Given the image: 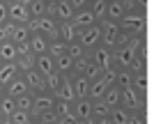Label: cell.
Instances as JSON below:
<instances>
[{"instance_id":"cell-1","label":"cell","mask_w":154,"mask_h":124,"mask_svg":"<svg viewBox=\"0 0 154 124\" xmlns=\"http://www.w3.org/2000/svg\"><path fill=\"white\" fill-rule=\"evenodd\" d=\"M28 28H30L32 32H42L48 39H60V21L55 16H44V19L30 21Z\"/></svg>"},{"instance_id":"cell-2","label":"cell","mask_w":154,"mask_h":124,"mask_svg":"<svg viewBox=\"0 0 154 124\" xmlns=\"http://www.w3.org/2000/svg\"><path fill=\"white\" fill-rule=\"evenodd\" d=\"M32 94H35V104H32V115L35 117L55 108V94L53 92L44 90V92H32Z\"/></svg>"},{"instance_id":"cell-3","label":"cell","mask_w":154,"mask_h":124,"mask_svg":"<svg viewBox=\"0 0 154 124\" xmlns=\"http://www.w3.org/2000/svg\"><path fill=\"white\" fill-rule=\"evenodd\" d=\"M21 76H23V80H26V85H28V90H30V92H44L46 90V76L39 71L37 67L21 71Z\"/></svg>"},{"instance_id":"cell-4","label":"cell","mask_w":154,"mask_h":124,"mask_svg":"<svg viewBox=\"0 0 154 124\" xmlns=\"http://www.w3.org/2000/svg\"><path fill=\"white\" fill-rule=\"evenodd\" d=\"M120 37H122V26H117L115 21L103 19V23H101V41H103V46H115L117 41H120Z\"/></svg>"},{"instance_id":"cell-5","label":"cell","mask_w":154,"mask_h":124,"mask_svg":"<svg viewBox=\"0 0 154 124\" xmlns=\"http://www.w3.org/2000/svg\"><path fill=\"white\" fill-rule=\"evenodd\" d=\"M74 14H76V9L71 7L69 0H55L51 7V16H55L60 23H69L74 19Z\"/></svg>"},{"instance_id":"cell-6","label":"cell","mask_w":154,"mask_h":124,"mask_svg":"<svg viewBox=\"0 0 154 124\" xmlns=\"http://www.w3.org/2000/svg\"><path fill=\"white\" fill-rule=\"evenodd\" d=\"M99 41H101V26H92V28H85V30L78 32V44H83L88 51L97 48Z\"/></svg>"},{"instance_id":"cell-7","label":"cell","mask_w":154,"mask_h":124,"mask_svg":"<svg viewBox=\"0 0 154 124\" xmlns=\"http://www.w3.org/2000/svg\"><path fill=\"white\" fill-rule=\"evenodd\" d=\"M71 23H74V26H76L78 30H85V28L97 26V16L92 14V9H90V7H85V9H78V12L74 14Z\"/></svg>"},{"instance_id":"cell-8","label":"cell","mask_w":154,"mask_h":124,"mask_svg":"<svg viewBox=\"0 0 154 124\" xmlns=\"http://www.w3.org/2000/svg\"><path fill=\"white\" fill-rule=\"evenodd\" d=\"M51 7H53V0H32V5L28 7V12H30V21L51 16Z\"/></svg>"},{"instance_id":"cell-9","label":"cell","mask_w":154,"mask_h":124,"mask_svg":"<svg viewBox=\"0 0 154 124\" xmlns=\"http://www.w3.org/2000/svg\"><path fill=\"white\" fill-rule=\"evenodd\" d=\"M9 21L12 23H30V12L26 5H19L16 0H9Z\"/></svg>"},{"instance_id":"cell-10","label":"cell","mask_w":154,"mask_h":124,"mask_svg":"<svg viewBox=\"0 0 154 124\" xmlns=\"http://www.w3.org/2000/svg\"><path fill=\"white\" fill-rule=\"evenodd\" d=\"M71 108H74V115H76L81 122H90L92 119V99H76L74 104H71Z\"/></svg>"},{"instance_id":"cell-11","label":"cell","mask_w":154,"mask_h":124,"mask_svg":"<svg viewBox=\"0 0 154 124\" xmlns=\"http://www.w3.org/2000/svg\"><path fill=\"white\" fill-rule=\"evenodd\" d=\"M90 60H92V62H97L101 69L113 67V53L108 51V46H97V48H92V58Z\"/></svg>"},{"instance_id":"cell-12","label":"cell","mask_w":154,"mask_h":124,"mask_svg":"<svg viewBox=\"0 0 154 124\" xmlns=\"http://www.w3.org/2000/svg\"><path fill=\"white\" fill-rule=\"evenodd\" d=\"M55 99H60V101H69V104H74L76 101V90H74V83H71V74H67L62 80V85H60V90L55 92Z\"/></svg>"},{"instance_id":"cell-13","label":"cell","mask_w":154,"mask_h":124,"mask_svg":"<svg viewBox=\"0 0 154 124\" xmlns=\"http://www.w3.org/2000/svg\"><path fill=\"white\" fill-rule=\"evenodd\" d=\"M9 26H12V37H9V39H12L14 44H28V41H30L32 30L26 23H12V21H9Z\"/></svg>"},{"instance_id":"cell-14","label":"cell","mask_w":154,"mask_h":124,"mask_svg":"<svg viewBox=\"0 0 154 124\" xmlns=\"http://www.w3.org/2000/svg\"><path fill=\"white\" fill-rule=\"evenodd\" d=\"M26 92H30V90H28V85H26V80H23L21 74H19V76H14V78L5 85V94H7V97L16 99V97H21V94H26Z\"/></svg>"},{"instance_id":"cell-15","label":"cell","mask_w":154,"mask_h":124,"mask_svg":"<svg viewBox=\"0 0 154 124\" xmlns=\"http://www.w3.org/2000/svg\"><path fill=\"white\" fill-rule=\"evenodd\" d=\"M48 37H44L42 32H32V37H30V51H32V55H44V53H48Z\"/></svg>"},{"instance_id":"cell-16","label":"cell","mask_w":154,"mask_h":124,"mask_svg":"<svg viewBox=\"0 0 154 124\" xmlns=\"http://www.w3.org/2000/svg\"><path fill=\"white\" fill-rule=\"evenodd\" d=\"M35 67H37L44 76H51L53 71H58V69H55V58L48 55V53H44V55H35Z\"/></svg>"},{"instance_id":"cell-17","label":"cell","mask_w":154,"mask_h":124,"mask_svg":"<svg viewBox=\"0 0 154 124\" xmlns=\"http://www.w3.org/2000/svg\"><path fill=\"white\" fill-rule=\"evenodd\" d=\"M127 16V7H124V0H110L108 9H106V19L108 21H122Z\"/></svg>"},{"instance_id":"cell-18","label":"cell","mask_w":154,"mask_h":124,"mask_svg":"<svg viewBox=\"0 0 154 124\" xmlns=\"http://www.w3.org/2000/svg\"><path fill=\"white\" fill-rule=\"evenodd\" d=\"M71 83L76 90V99H85L90 92V80L85 78V74H71Z\"/></svg>"},{"instance_id":"cell-19","label":"cell","mask_w":154,"mask_h":124,"mask_svg":"<svg viewBox=\"0 0 154 124\" xmlns=\"http://www.w3.org/2000/svg\"><path fill=\"white\" fill-rule=\"evenodd\" d=\"M110 108L103 99H97V101H92V119L94 122H99V119H106V117H110Z\"/></svg>"},{"instance_id":"cell-20","label":"cell","mask_w":154,"mask_h":124,"mask_svg":"<svg viewBox=\"0 0 154 124\" xmlns=\"http://www.w3.org/2000/svg\"><path fill=\"white\" fill-rule=\"evenodd\" d=\"M78 32H81V30H78V28L71 23V21H69V23H60V39L67 41V44L78 41Z\"/></svg>"},{"instance_id":"cell-21","label":"cell","mask_w":154,"mask_h":124,"mask_svg":"<svg viewBox=\"0 0 154 124\" xmlns=\"http://www.w3.org/2000/svg\"><path fill=\"white\" fill-rule=\"evenodd\" d=\"M103 101L110 106V108H117V106H122V87L120 85H110L106 94H103Z\"/></svg>"},{"instance_id":"cell-22","label":"cell","mask_w":154,"mask_h":124,"mask_svg":"<svg viewBox=\"0 0 154 124\" xmlns=\"http://www.w3.org/2000/svg\"><path fill=\"white\" fill-rule=\"evenodd\" d=\"M16 58H19V51L12 39L0 44V62H16Z\"/></svg>"},{"instance_id":"cell-23","label":"cell","mask_w":154,"mask_h":124,"mask_svg":"<svg viewBox=\"0 0 154 124\" xmlns=\"http://www.w3.org/2000/svg\"><path fill=\"white\" fill-rule=\"evenodd\" d=\"M19 71L21 69H19L16 62H2V65H0V83L7 85L14 76H19Z\"/></svg>"},{"instance_id":"cell-24","label":"cell","mask_w":154,"mask_h":124,"mask_svg":"<svg viewBox=\"0 0 154 124\" xmlns=\"http://www.w3.org/2000/svg\"><path fill=\"white\" fill-rule=\"evenodd\" d=\"M55 69H58L60 74H74V58H71L69 53H62L60 58H55Z\"/></svg>"},{"instance_id":"cell-25","label":"cell","mask_w":154,"mask_h":124,"mask_svg":"<svg viewBox=\"0 0 154 124\" xmlns=\"http://www.w3.org/2000/svg\"><path fill=\"white\" fill-rule=\"evenodd\" d=\"M55 115L60 117V122H64V119H71L74 117V108H71L69 101H60V99H55Z\"/></svg>"},{"instance_id":"cell-26","label":"cell","mask_w":154,"mask_h":124,"mask_svg":"<svg viewBox=\"0 0 154 124\" xmlns=\"http://www.w3.org/2000/svg\"><path fill=\"white\" fill-rule=\"evenodd\" d=\"M106 90H108V85L103 83L101 78L92 80V83H90V92H88V99H92V101H97V99H103Z\"/></svg>"},{"instance_id":"cell-27","label":"cell","mask_w":154,"mask_h":124,"mask_svg":"<svg viewBox=\"0 0 154 124\" xmlns=\"http://www.w3.org/2000/svg\"><path fill=\"white\" fill-rule=\"evenodd\" d=\"M138 94H136V90H134V85L131 87H124L122 90V106L124 108H138Z\"/></svg>"},{"instance_id":"cell-28","label":"cell","mask_w":154,"mask_h":124,"mask_svg":"<svg viewBox=\"0 0 154 124\" xmlns=\"http://www.w3.org/2000/svg\"><path fill=\"white\" fill-rule=\"evenodd\" d=\"M143 28V19H138V16H124L122 19V32L129 35V32H138Z\"/></svg>"},{"instance_id":"cell-29","label":"cell","mask_w":154,"mask_h":124,"mask_svg":"<svg viewBox=\"0 0 154 124\" xmlns=\"http://www.w3.org/2000/svg\"><path fill=\"white\" fill-rule=\"evenodd\" d=\"M129 119H131V115L124 106H117V108L110 110V122L113 124H129Z\"/></svg>"},{"instance_id":"cell-30","label":"cell","mask_w":154,"mask_h":124,"mask_svg":"<svg viewBox=\"0 0 154 124\" xmlns=\"http://www.w3.org/2000/svg\"><path fill=\"white\" fill-rule=\"evenodd\" d=\"M9 119H12V124H32L35 122V115H32V110H19L16 108Z\"/></svg>"},{"instance_id":"cell-31","label":"cell","mask_w":154,"mask_h":124,"mask_svg":"<svg viewBox=\"0 0 154 124\" xmlns=\"http://www.w3.org/2000/svg\"><path fill=\"white\" fill-rule=\"evenodd\" d=\"M14 110H16V99L5 94V97L0 99V115H2V117H12Z\"/></svg>"},{"instance_id":"cell-32","label":"cell","mask_w":154,"mask_h":124,"mask_svg":"<svg viewBox=\"0 0 154 124\" xmlns=\"http://www.w3.org/2000/svg\"><path fill=\"white\" fill-rule=\"evenodd\" d=\"M62 80H64V74H60V71H53L51 76H46V90L55 94V92L60 90V85H62Z\"/></svg>"},{"instance_id":"cell-33","label":"cell","mask_w":154,"mask_h":124,"mask_svg":"<svg viewBox=\"0 0 154 124\" xmlns=\"http://www.w3.org/2000/svg\"><path fill=\"white\" fill-rule=\"evenodd\" d=\"M92 9V14L97 16V21L99 19H106V9H108V0H90V5H88Z\"/></svg>"},{"instance_id":"cell-34","label":"cell","mask_w":154,"mask_h":124,"mask_svg":"<svg viewBox=\"0 0 154 124\" xmlns=\"http://www.w3.org/2000/svg\"><path fill=\"white\" fill-rule=\"evenodd\" d=\"M62 53H67V41H62V39H51L48 41V55L60 58Z\"/></svg>"},{"instance_id":"cell-35","label":"cell","mask_w":154,"mask_h":124,"mask_svg":"<svg viewBox=\"0 0 154 124\" xmlns=\"http://www.w3.org/2000/svg\"><path fill=\"white\" fill-rule=\"evenodd\" d=\"M32 104H35V94L32 92H26V94L16 97V108L19 110H32Z\"/></svg>"},{"instance_id":"cell-36","label":"cell","mask_w":154,"mask_h":124,"mask_svg":"<svg viewBox=\"0 0 154 124\" xmlns=\"http://www.w3.org/2000/svg\"><path fill=\"white\" fill-rule=\"evenodd\" d=\"M85 78H88V80H90V83H92V80H97V78H101V74H103V69H101V67H99V65H97V62H92V60H90V65H88V67H85Z\"/></svg>"},{"instance_id":"cell-37","label":"cell","mask_w":154,"mask_h":124,"mask_svg":"<svg viewBox=\"0 0 154 124\" xmlns=\"http://www.w3.org/2000/svg\"><path fill=\"white\" fill-rule=\"evenodd\" d=\"M67 53H69L74 60H78V58H85V55H88V48H85L83 44L74 41V44H67Z\"/></svg>"},{"instance_id":"cell-38","label":"cell","mask_w":154,"mask_h":124,"mask_svg":"<svg viewBox=\"0 0 154 124\" xmlns=\"http://www.w3.org/2000/svg\"><path fill=\"white\" fill-rule=\"evenodd\" d=\"M101 80L106 85H115L117 83V69H113V67H108V69H103V74H101Z\"/></svg>"},{"instance_id":"cell-39","label":"cell","mask_w":154,"mask_h":124,"mask_svg":"<svg viewBox=\"0 0 154 124\" xmlns=\"http://www.w3.org/2000/svg\"><path fill=\"white\" fill-rule=\"evenodd\" d=\"M115 85H120V87H131V85H134V78H131V74L129 71H117V83Z\"/></svg>"},{"instance_id":"cell-40","label":"cell","mask_w":154,"mask_h":124,"mask_svg":"<svg viewBox=\"0 0 154 124\" xmlns=\"http://www.w3.org/2000/svg\"><path fill=\"white\" fill-rule=\"evenodd\" d=\"M35 119H39V122L44 124H60V117L55 115V110H48V113H42V115H37Z\"/></svg>"},{"instance_id":"cell-41","label":"cell","mask_w":154,"mask_h":124,"mask_svg":"<svg viewBox=\"0 0 154 124\" xmlns=\"http://www.w3.org/2000/svg\"><path fill=\"white\" fill-rule=\"evenodd\" d=\"M9 37H12V26H9V21H7V23H0V44L9 41Z\"/></svg>"},{"instance_id":"cell-42","label":"cell","mask_w":154,"mask_h":124,"mask_svg":"<svg viewBox=\"0 0 154 124\" xmlns=\"http://www.w3.org/2000/svg\"><path fill=\"white\" fill-rule=\"evenodd\" d=\"M9 21V0H0V23Z\"/></svg>"},{"instance_id":"cell-43","label":"cell","mask_w":154,"mask_h":124,"mask_svg":"<svg viewBox=\"0 0 154 124\" xmlns=\"http://www.w3.org/2000/svg\"><path fill=\"white\" fill-rule=\"evenodd\" d=\"M88 65H90L88 55H85V58H78V60H74V74H83Z\"/></svg>"},{"instance_id":"cell-44","label":"cell","mask_w":154,"mask_h":124,"mask_svg":"<svg viewBox=\"0 0 154 124\" xmlns=\"http://www.w3.org/2000/svg\"><path fill=\"white\" fill-rule=\"evenodd\" d=\"M69 2H71V7H74L76 12L78 9H85V7L90 5V0H69Z\"/></svg>"},{"instance_id":"cell-45","label":"cell","mask_w":154,"mask_h":124,"mask_svg":"<svg viewBox=\"0 0 154 124\" xmlns=\"http://www.w3.org/2000/svg\"><path fill=\"white\" fill-rule=\"evenodd\" d=\"M129 124H143V119L138 117V115H131V119H129Z\"/></svg>"},{"instance_id":"cell-46","label":"cell","mask_w":154,"mask_h":124,"mask_svg":"<svg viewBox=\"0 0 154 124\" xmlns=\"http://www.w3.org/2000/svg\"><path fill=\"white\" fill-rule=\"evenodd\" d=\"M16 2H19V5H26V7L32 5V0H16Z\"/></svg>"},{"instance_id":"cell-47","label":"cell","mask_w":154,"mask_h":124,"mask_svg":"<svg viewBox=\"0 0 154 124\" xmlns=\"http://www.w3.org/2000/svg\"><path fill=\"white\" fill-rule=\"evenodd\" d=\"M0 124H12V119H9V117H2V119H0Z\"/></svg>"},{"instance_id":"cell-48","label":"cell","mask_w":154,"mask_h":124,"mask_svg":"<svg viewBox=\"0 0 154 124\" xmlns=\"http://www.w3.org/2000/svg\"><path fill=\"white\" fill-rule=\"evenodd\" d=\"M2 97H5V85L0 83V99H2Z\"/></svg>"},{"instance_id":"cell-49","label":"cell","mask_w":154,"mask_h":124,"mask_svg":"<svg viewBox=\"0 0 154 124\" xmlns=\"http://www.w3.org/2000/svg\"><path fill=\"white\" fill-rule=\"evenodd\" d=\"M83 124H97V122H94V119H90V122H83Z\"/></svg>"},{"instance_id":"cell-50","label":"cell","mask_w":154,"mask_h":124,"mask_svg":"<svg viewBox=\"0 0 154 124\" xmlns=\"http://www.w3.org/2000/svg\"><path fill=\"white\" fill-rule=\"evenodd\" d=\"M32 124H44V122H39V119H35V122H32Z\"/></svg>"}]
</instances>
